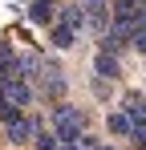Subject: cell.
<instances>
[{
	"instance_id": "1",
	"label": "cell",
	"mask_w": 146,
	"mask_h": 150,
	"mask_svg": "<svg viewBox=\"0 0 146 150\" xmlns=\"http://www.w3.org/2000/svg\"><path fill=\"white\" fill-rule=\"evenodd\" d=\"M53 130L61 142H81L85 138V114L73 110V105H57L53 110Z\"/></svg>"
},
{
	"instance_id": "2",
	"label": "cell",
	"mask_w": 146,
	"mask_h": 150,
	"mask_svg": "<svg viewBox=\"0 0 146 150\" xmlns=\"http://www.w3.org/2000/svg\"><path fill=\"white\" fill-rule=\"evenodd\" d=\"M81 12H85V25H89V33H106V25H110V0H81Z\"/></svg>"
},
{
	"instance_id": "3",
	"label": "cell",
	"mask_w": 146,
	"mask_h": 150,
	"mask_svg": "<svg viewBox=\"0 0 146 150\" xmlns=\"http://www.w3.org/2000/svg\"><path fill=\"white\" fill-rule=\"evenodd\" d=\"M41 93H45L49 101H57L61 98V93H65V77H61V69H57V65H53V61H45V65H41Z\"/></svg>"
},
{
	"instance_id": "4",
	"label": "cell",
	"mask_w": 146,
	"mask_h": 150,
	"mask_svg": "<svg viewBox=\"0 0 146 150\" xmlns=\"http://www.w3.org/2000/svg\"><path fill=\"white\" fill-rule=\"evenodd\" d=\"M37 134H41V126L33 122V118H12V122H8V142H28V138H37Z\"/></svg>"
},
{
	"instance_id": "5",
	"label": "cell",
	"mask_w": 146,
	"mask_h": 150,
	"mask_svg": "<svg viewBox=\"0 0 146 150\" xmlns=\"http://www.w3.org/2000/svg\"><path fill=\"white\" fill-rule=\"evenodd\" d=\"M0 93H4V98H8V101H12L16 110H24V105L33 101V89H28L24 81H4V85H0Z\"/></svg>"
},
{
	"instance_id": "6",
	"label": "cell",
	"mask_w": 146,
	"mask_h": 150,
	"mask_svg": "<svg viewBox=\"0 0 146 150\" xmlns=\"http://www.w3.org/2000/svg\"><path fill=\"white\" fill-rule=\"evenodd\" d=\"M126 45H130V37H126V33H122L118 25L101 33V53H118V49H126Z\"/></svg>"
},
{
	"instance_id": "7",
	"label": "cell",
	"mask_w": 146,
	"mask_h": 150,
	"mask_svg": "<svg viewBox=\"0 0 146 150\" xmlns=\"http://www.w3.org/2000/svg\"><path fill=\"white\" fill-rule=\"evenodd\" d=\"M57 25H61V28H69V33H77V28L85 25V12H81V4H69V8H61Z\"/></svg>"
},
{
	"instance_id": "8",
	"label": "cell",
	"mask_w": 146,
	"mask_h": 150,
	"mask_svg": "<svg viewBox=\"0 0 146 150\" xmlns=\"http://www.w3.org/2000/svg\"><path fill=\"white\" fill-rule=\"evenodd\" d=\"M28 21L33 25H49L53 21V0H33L28 4Z\"/></svg>"
},
{
	"instance_id": "9",
	"label": "cell",
	"mask_w": 146,
	"mask_h": 150,
	"mask_svg": "<svg viewBox=\"0 0 146 150\" xmlns=\"http://www.w3.org/2000/svg\"><path fill=\"white\" fill-rule=\"evenodd\" d=\"M106 126H110V134H122V138H126V134H138L126 110H118V114H110V122H106Z\"/></svg>"
},
{
	"instance_id": "10",
	"label": "cell",
	"mask_w": 146,
	"mask_h": 150,
	"mask_svg": "<svg viewBox=\"0 0 146 150\" xmlns=\"http://www.w3.org/2000/svg\"><path fill=\"white\" fill-rule=\"evenodd\" d=\"M101 77H122L118 73V61H114V53H97V65H94Z\"/></svg>"
},
{
	"instance_id": "11",
	"label": "cell",
	"mask_w": 146,
	"mask_h": 150,
	"mask_svg": "<svg viewBox=\"0 0 146 150\" xmlns=\"http://www.w3.org/2000/svg\"><path fill=\"white\" fill-rule=\"evenodd\" d=\"M73 37H77V33H69V28H61L57 21H53V37H49V41H53L57 49H69V45H73Z\"/></svg>"
},
{
	"instance_id": "12",
	"label": "cell",
	"mask_w": 146,
	"mask_h": 150,
	"mask_svg": "<svg viewBox=\"0 0 146 150\" xmlns=\"http://www.w3.org/2000/svg\"><path fill=\"white\" fill-rule=\"evenodd\" d=\"M0 118H4V126L12 122V118H21V110H16V105H12V101L4 98V93H0Z\"/></svg>"
},
{
	"instance_id": "13",
	"label": "cell",
	"mask_w": 146,
	"mask_h": 150,
	"mask_svg": "<svg viewBox=\"0 0 146 150\" xmlns=\"http://www.w3.org/2000/svg\"><path fill=\"white\" fill-rule=\"evenodd\" d=\"M37 150H61V138L57 134H37Z\"/></svg>"
},
{
	"instance_id": "14",
	"label": "cell",
	"mask_w": 146,
	"mask_h": 150,
	"mask_svg": "<svg viewBox=\"0 0 146 150\" xmlns=\"http://www.w3.org/2000/svg\"><path fill=\"white\" fill-rule=\"evenodd\" d=\"M114 4V12L118 16H130V12H138V0H110Z\"/></svg>"
},
{
	"instance_id": "15",
	"label": "cell",
	"mask_w": 146,
	"mask_h": 150,
	"mask_svg": "<svg viewBox=\"0 0 146 150\" xmlns=\"http://www.w3.org/2000/svg\"><path fill=\"white\" fill-rule=\"evenodd\" d=\"M134 45H138V49L146 53V33H138V37H134Z\"/></svg>"
},
{
	"instance_id": "16",
	"label": "cell",
	"mask_w": 146,
	"mask_h": 150,
	"mask_svg": "<svg viewBox=\"0 0 146 150\" xmlns=\"http://www.w3.org/2000/svg\"><path fill=\"white\" fill-rule=\"evenodd\" d=\"M0 57H12V53H8V41H4V37H0Z\"/></svg>"
},
{
	"instance_id": "17",
	"label": "cell",
	"mask_w": 146,
	"mask_h": 150,
	"mask_svg": "<svg viewBox=\"0 0 146 150\" xmlns=\"http://www.w3.org/2000/svg\"><path fill=\"white\" fill-rule=\"evenodd\" d=\"M138 142H142V146H146V134H142V138H138Z\"/></svg>"
},
{
	"instance_id": "18",
	"label": "cell",
	"mask_w": 146,
	"mask_h": 150,
	"mask_svg": "<svg viewBox=\"0 0 146 150\" xmlns=\"http://www.w3.org/2000/svg\"><path fill=\"white\" fill-rule=\"evenodd\" d=\"M101 150H110V146H101Z\"/></svg>"
}]
</instances>
